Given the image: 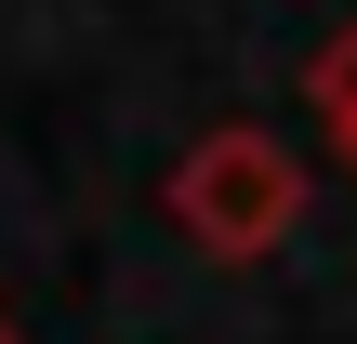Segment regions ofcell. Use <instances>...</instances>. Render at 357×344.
I'll use <instances>...</instances> for the list:
<instances>
[{
	"label": "cell",
	"instance_id": "obj_1",
	"mask_svg": "<svg viewBox=\"0 0 357 344\" xmlns=\"http://www.w3.org/2000/svg\"><path fill=\"white\" fill-rule=\"evenodd\" d=\"M159 212H172L185 252H212V265H265V252H291V225H305V146L265 133V119H212V133L172 159Z\"/></svg>",
	"mask_w": 357,
	"mask_h": 344
},
{
	"label": "cell",
	"instance_id": "obj_2",
	"mask_svg": "<svg viewBox=\"0 0 357 344\" xmlns=\"http://www.w3.org/2000/svg\"><path fill=\"white\" fill-rule=\"evenodd\" d=\"M291 93H305V119H318V146L344 159V186H357V13L331 27V40H318V53H305V80H291Z\"/></svg>",
	"mask_w": 357,
	"mask_h": 344
},
{
	"label": "cell",
	"instance_id": "obj_3",
	"mask_svg": "<svg viewBox=\"0 0 357 344\" xmlns=\"http://www.w3.org/2000/svg\"><path fill=\"white\" fill-rule=\"evenodd\" d=\"M0 344H13V331H0Z\"/></svg>",
	"mask_w": 357,
	"mask_h": 344
}]
</instances>
